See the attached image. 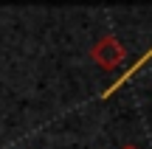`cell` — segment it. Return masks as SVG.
<instances>
[{
	"label": "cell",
	"mask_w": 152,
	"mask_h": 149,
	"mask_svg": "<svg viewBox=\"0 0 152 149\" xmlns=\"http://www.w3.org/2000/svg\"><path fill=\"white\" fill-rule=\"evenodd\" d=\"M90 56H93V62H96L102 71H115V68L127 59V48L121 45L118 37L107 34V37L96 39V45L90 48Z\"/></svg>",
	"instance_id": "cell-1"
},
{
	"label": "cell",
	"mask_w": 152,
	"mask_h": 149,
	"mask_svg": "<svg viewBox=\"0 0 152 149\" xmlns=\"http://www.w3.org/2000/svg\"><path fill=\"white\" fill-rule=\"evenodd\" d=\"M121 149H138V146H121Z\"/></svg>",
	"instance_id": "cell-2"
}]
</instances>
